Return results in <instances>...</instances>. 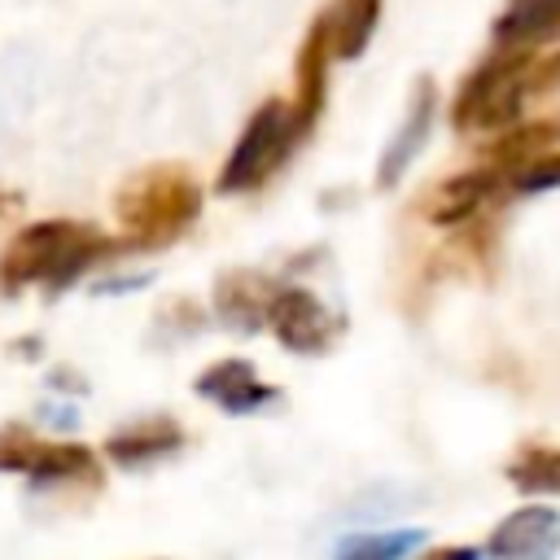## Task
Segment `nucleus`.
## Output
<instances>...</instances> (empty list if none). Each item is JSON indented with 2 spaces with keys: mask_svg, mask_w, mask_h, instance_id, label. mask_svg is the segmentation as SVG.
<instances>
[{
  "mask_svg": "<svg viewBox=\"0 0 560 560\" xmlns=\"http://www.w3.org/2000/svg\"><path fill=\"white\" fill-rule=\"evenodd\" d=\"M551 144H560V118H529V122H512L503 127V136L486 149V162L503 175H516L521 166H529L534 158H542Z\"/></svg>",
  "mask_w": 560,
  "mask_h": 560,
  "instance_id": "nucleus-10",
  "label": "nucleus"
},
{
  "mask_svg": "<svg viewBox=\"0 0 560 560\" xmlns=\"http://www.w3.org/2000/svg\"><path fill=\"white\" fill-rule=\"evenodd\" d=\"M332 44L337 57H359L381 22V0H337L332 9Z\"/></svg>",
  "mask_w": 560,
  "mask_h": 560,
  "instance_id": "nucleus-15",
  "label": "nucleus"
},
{
  "mask_svg": "<svg viewBox=\"0 0 560 560\" xmlns=\"http://www.w3.org/2000/svg\"><path fill=\"white\" fill-rule=\"evenodd\" d=\"M197 394L210 398V402H219L232 416H249V411H258V407H267L276 398V389L262 385L258 372H254V363H245V359H223V363L206 368L197 376Z\"/></svg>",
  "mask_w": 560,
  "mask_h": 560,
  "instance_id": "nucleus-8",
  "label": "nucleus"
},
{
  "mask_svg": "<svg viewBox=\"0 0 560 560\" xmlns=\"http://www.w3.org/2000/svg\"><path fill=\"white\" fill-rule=\"evenodd\" d=\"M420 547V534L416 529H398V534H372V538H346L337 551L341 556H372V560H394V556H407Z\"/></svg>",
  "mask_w": 560,
  "mask_h": 560,
  "instance_id": "nucleus-18",
  "label": "nucleus"
},
{
  "mask_svg": "<svg viewBox=\"0 0 560 560\" xmlns=\"http://www.w3.org/2000/svg\"><path fill=\"white\" fill-rule=\"evenodd\" d=\"M560 35V0H512L494 22L499 48H538Z\"/></svg>",
  "mask_w": 560,
  "mask_h": 560,
  "instance_id": "nucleus-11",
  "label": "nucleus"
},
{
  "mask_svg": "<svg viewBox=\"0 0 560 560\" xmlns=\"http://www.w3.org/2000/svg\"><path fill=\"white\" fill-rule=\"evenodd\" d=\"M529 61H534V48H499L490 61H481L464 79L451 105V122L468 136L512 127L529 96Z\"/></svg>",
  "mask_w": 560,
  "mask_h": 560,
  "instance_id": "nucleus-3",
  "label": "nucleus"
},
{
  "mask_svg": "<svg viewBox=\"0 0 560 560\" xmlns=\"http://www.w3.org/2000/svg\"><path fill=\"white\" fill-rule=\"evenodd\" d=\"M560 547V516L551 508L512 512L486 542L490 556H551Z\"/></svg>",
  "mask_w": 560,
  "mask_h": 560,
  "instance_id": "nucleus-9",
  "label": "nucleus"
},
{
  "mask_svg": "<svg viewBox=\"0 0 560 560\" xmlns=\"http://www.w3.org/2000/svg\"><path fill=\"white\" fill-rule=\"evenodd\" d=\"M499 184H503V171H494V166L464 171V175L438 184V192L429 197V219H433V223H459V219H468L472 210H481V201L494 197Z\"/></svg>",
  "mask_w": 560,
  "mask_h": 560,
  "instance_id": "nucleus-12",
  "label": "nucleus"
},
{
  "mask_svg": "<svg viewBox=\"0 0 560 560\" xmlns=\"http://www.w3.org/2000/svg\"><path fill=\"white\" fill-rule=\"evenodd\" d=\"M114 249H118L114 241H105L96 228H88L79 219H44V223H31L0 254V293L13 298L22 289H31V284H48L52 293H61L92 262H101Z\"/></svg>",
  "mask_w": 560,
  "mask_h": 560,
  "instance_id": "nucleus-1",
  "label": "nucleus"
},
{
  "mask_svg": "<svg viewBox=\"0 0 560 560\" xmlns=\"http://www.w3.org/2000/svg\"><path fill=\"white\" fill-rule=\"evenodd\" d=\"M337 57V44H332V13L315 18L302 48H298V92H293V131L302 136L319 109H324V83H328V61Z\"/></svg>",
  "mask_w": 560,
  "mask_h": 560,
  "instance_id": "nucleus-7",
  "label": "nucleus"
},
{
  "mask_svg": "<svg viewBox=\"0 0 560 560\" xmlns=\"http://www.w3.org/2000/svg\"><path fill=\"white\" fill-rule=\"evenodd\" d=\"M0 472H22L31 486H57V481H101L96 455L88 446L70 442H39L22 424L0 429Z\"/></svg>",
  "mask_w": 560,
  "mask_h": 560,
  "instance_id": "nucleus-5",
  "label": "nucleus"
},
{
  "mask_svg": "<svg viewBox=\"0 0 560 560\" xmlns=\"http://www.w3.org/2000/svg\"><path fill=\"white\" fill-rule=\"evenodd\" d=\"M429 118H433V83L424 79L420 83V96H416V105H411V114H407V122L398 127V136L385 144V153H381V166H376V184L381 188H389V184H398L402 179V171L411 166V158L420 153V144H424V136H429Z\"/></svg>",
  "mask_w": 560,
  "mask_h": 560,
  "instance_id": "nucleus-14",
  "label": "nucleus"
},
{
  "mask_svg": "<svg viewBox=\"0 0 560 560\" xmlns=\"http://www.w3.org/2000/svg\"><path fill=\"white\" fill-rule=\"evenodd\" d=\"M179 446H184V429L166 416H153V420H136L122 433H114L105 442V455L118 464H149V459H162Z\"/></svg>",
  "mask_w": 560,
  "mask_h": 560,
  "instance_id": "nucleus-13",
  "label": "nucleus"
},
{
  "mask_svg": "<svg viewBox=\"0 0 560 560\" xmlns=\"http://www.w3.org/2000/svg\"><path fill=\"white\" fill-rule=\"evenodd\" d=\"M512 184H516L521 192H547V188H560V153H551V158H534L529 166H521V171L512 175Z\"/></svg>",
  "mask_w": 560,
  "mask_h": 560,
  "instance_id": "nucleus-19",
  "label": "nucleus"
},
{
  "mask_svg": "<svg viewBox=\"0 0 560 560\" xmlns=\"http://www.w3.org/2000/svg\"><path fill=\"white\" fill-rule=\"evenodd\" d=\"M293 140H298L293 114H289L280 101H262V105L254 109V118L245 122V131H241L232 158L223 162L219 192H249V188H258V184L276 171V162L289 153Z\"/></svg>",
  "mask_w": 560,
  "mask_h": 560,
  "instance_id": "nucleus-4",
  "label": "nucleus"
},
{
  "mask_svg": "<svg viewBox=\"0 0 560 560\" xmlns=\"http://www.w3.org/2000/svg\"><path fill=\"white\" fill-rule=\"evenodd\" d=\"M18 206H22V197H18V192H9V188H0V219H4L9 210H18Z\"/></svg>",
  "mask_w": 560,
  "mask_h": 560,
  "instance_id": "nucleus-21",
  "label": "nucleus"
},
{
  "mask_svg": "<svg viewBox=\"0 0 560 560\" xmlns=\"http://www.w3.org/2000/svg\"><path fill=\"white\" fill-rule=\"evenodd\" d=\"M267 324H271V332H276L289 350H298V354L324 350V346L332 341V332H337V324H332V315L324 311V302H319L315 293L298 289V284L276 289V293L267 298Z\"/></svg>",
  "mask_w": 560,
  "mask_h": 560,
  "instance_id": "nucleus-6",
  "label": "nucleus"
},
{
  "mask_svg": "<svg viewBox=\"0 0 560 560\" xmlns=\"http://www.w3.org/2000/svg\"><path fill=\"white\" fill-rule=\"evenodd\" d=\"M560 88V52L547 61H529V92H556Z\"/></svg>",
  "mask_w": 560,
  "mask_h": 560,
  "instance_id": "nucleus-20",
  "label": "nucleus"
},
{
  "mask_svg": "<svg viewBox=\"0 0 560 560\" xmlns=\"http://www.w3.org/2000/svg\"><path fill=\"white\" fill-rule=\"evenodd\" d=\"M214 302H219V315L232 328H258V315L267 311L262 298L254 293V276H223Z\"/></svg>",
  "mask_w": 560,
  "mask_h": 560,
  "instance_id": "nucleus-17",
  "label": "nucleus"
},
{
  "mask_svg": "<svg viewBox=\"0 0 560 560\" xmlns=\"http://www.w3.org/2000/svg\"><path fill=\"white\" fill-rule=\"evenodd\" d=\"M508 481L525 494H560V446H529L508 464Z\"/></svg>",
  "mask_w": 560,
  "mask_h": 560,
  "instance_id": "nucleus-16",
  "label": "nucleus"
},
{
  "mask_svg": "<svg viewBox=\"0 0 560 560\" xmlns=\"http://www.w3.org/2000/svg\"><path fill=\"white\" fill-rule=\"evenodd\" d=\"M114 214L131 249H162L197 223L201 188L184 166H149L118 188Z\"/></svg>",
  "mask_w": 560,
  "mask_h": 560,
  "instance_id": "nucleus-2",
  "label": "nucleus"
}]
</instances>
